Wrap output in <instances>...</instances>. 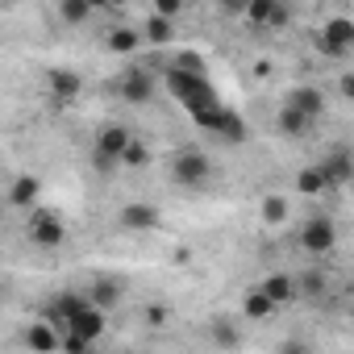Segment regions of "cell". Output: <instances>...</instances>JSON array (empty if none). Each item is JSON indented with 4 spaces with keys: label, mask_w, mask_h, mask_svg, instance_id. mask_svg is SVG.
<instances>
[{
    "label": "cell",
    "mask_w": 354,
    "mask_h": 354,
    "mask_svg": "<svg viewBox=\"0 0 354 354\" xmlns=\"http://www.w3.org/2000/svg\"><path fill=\"white\" fill-rule=\"evenodd\" d=\"M162 84H167V92L180 100L188 113H201V109L221 104V96H217V88L209 84V75L201 80V75H184V71H167V67H162Z\"/></svg>",
    "instance_id": "cell-1"
},
{
    "label": "cell",
    "mask_w": 354,
    "mask_h": 354,
    "mask_svg": "<svg viewBox=\"0 0 354 354\" xmlns=\"http://www.w3.org/2000/svg\"><path fill=\"white\" fill-rule=\"evenodd\" d=\"M171 180L180 184V188H205L209 180H213V158L205 154V150H180L171 158Z\"/></svg>",
    "instance_id": "cell-2"
},
{
    "label": "cell",
    "mask_w": 354,
    "mask_h": 354,
    "mask_svg": "<svg viewBox=\"0 0 354 354\" xmlns=\"http://www.w3.org/2000/svg\"><path fill=\"white\" fill-rule=\"evenodd\" d=\"M26 238H30L38 250H59V246L67 242V225H63V217H59L55 209H38V213H30V221H26Z\"/></svg>",
    "instance_id": "cell-3"
},
{
    "label": "cell",
    "mask_w": 354,
    "mask_h": 354,
    "mask_svg": "<svg viewBox=\"0 0 354 354\" xmlns=\"http://www.w3.org/2000/svg\"><path fill=\"white\" fill-rule=\"evenodd\" d=\"M300 246H304L313 259L333 254V246H337V221H333L329 213H313V217L300 225Z\"/></svg>",
    "instance_id": "cell-4"
},
{
    "label": "cell",
    "mask_w": 354,
    "mask_h": 354,
    "mask_svg": "<svg viewBox=\"0 0 354 354\" xmlns=\"http://www.w3.org/2000/svg\"><path fill=\"white\" fill-rule=\"evenodd\" d=\"M117 96H121V104H133V109L150 104L154 100V71H146L142 63L138 67H125L117 75Z\"/></svg>",
    "instance_id": "cell-5"
},
{
    "label": "cell",
    "mask_w": 354,
    "mask_h": 354,
    "mask_svg": "<svg viewBox=\"0 0 354 354\" xmlns=\"http://www.w3.org/2000/svg\"><path fill=\"white\" fill-rule=\"evenodd\" d=\"M158 225H162V213L150 201H129L117 209V230H125V234H154Z\"/></svg>",
    "instance_id": "cell-6"
},
{
    "label": "cell",
    "mask_w": 354,
    "mask_h": 354,
    "mask_svg": "<svg viewBox=\"0 0 354 354\" xmlns=\"http://www.w3.org/2000/svg\"><path fill=\"white\" fill-rule=\"evenodd\" d=\"M283 104L292 109V113H300V117H308L313 125L325 117V92L317 88V84H296V88H288V96H283Z\"/></svg>",
    "instance_id": "cell-7"
},
{
    "label": "cell",
    "mask_w": 354,
    "mask_h": 354,
    "mask_svg": "<svg viewBox=\"0 0 354 354\" xmlns=\"http://www.w3.org/2000/svg\"><path fill=\"white\" fill-rule=\"evenodd\" d=\"M84 300L96 308V313H104L109 317V308H117L121 300H125V279H113V275H100V279H92L88 283V292H84Z\"/></svg>",
    "instance_id": "cell-8"
},
{
    "label": "cell",
    "mask_w": 354,
    "mask_h": 354,
    "mask_svg": "<svg viewBox=\"0 0 354 354\" xmlns=\"http://www.w3.org/2000/svg\"><path fill=\"white\" fill-rule=\"evenodd\" d=\"M46 88H50V100H55V104H75L80 92H84V80H80V71H71V67H50V71H46Z\"/></svg>",
    "instance_id": "cell-9"
},
{
    "label": "cell",
    "mask_w": 354,
    "mask_h": 354,
    "mask_svg": "<svg viewBox=\"0 0 354 354\" xmlns=\"http://www.w3.org/2000/svg\"><path fill=\"white\" fill-rule=\"evenodd\" d=\"M259 292L271 300V308L279 313V308H292V304H300V296H296V275H288V271H275V275H267L263 283H259Z\"/></svg>",
    "instance_id": "cell-10"
},
{
    "label": "cell",
    "mask_w": 354,
    "mask_h": 354,
    "mask_svg": "<svg viewBox=\"0 0 354 354\" xmlns=\"http://www.w3.org/2000/svg\"><path fill=\"white\" fill-rule=\"evenodd\" d=\"M84 308H88L84 292H59V296H50V304H46L42 321H50V325L63 333V329H67V321H71L75 313H84Z\"/></svg>",
    "instance_id": "cell-11"
},
{
    "label": "cell",
    "mask_w": 354,
    "mask_h": 354,
    "mask_svg": "<svg viewBox=\"0 0 354 354\" xmlns=\"http://www.w3.org/2000/svg\"><path fill=\"white\" fill-rule=\"evenodd\" d=\"M104 329H109V317H104V313H96V308L88 304L84 313H75V317L67 321V329H63V333H71V337H80V342H88V346H96V342L104 337Z\"/></svg>",
    "instance_id": "cell-12"
},
{
    "label": "cell",
    "mask_w": 354,
    "mask_h": 354,
    "mask_svg": "<svg viewBox=\"0 0 354 354\" xmlns=\"http://www.w3.org/2000/svg\"><path fill=\"white\" fill-rule=\"evenodd\" d=\"M317 167L325 171L329 188H346V184H350V175H354V154H350L346 146H337V150H329V154H325Z\"/></svg>",
    "instance_id": "cell-13"
},
{
    "label": "cell",
    "mask_w": 354,
    "mask_h": 354,
    "mask_svg": "<svg viewBox=\"0 0 354 354\" xmlns=\"http://www.w3.org/2000/svg\"><path fill=\"white\" fill-rule=\"evenodd\" d=\"M133 142V129L129 125H117V121H109V125H100L96 129V146L92 150H100V154H109V158H117L121 162V154H125V146Z\"/></svg>",
    "instance_id": "cell-14"
},
{
    "label": "cell",
    "mask_w": 354,
    "mask_h": 354,
    "mask_svg": "<svg viewBox=\"0 0 354 354\" xmlns=\"http://www.w3.org/2000/svg\"><path fill=\"white\" fill-rule=\"evenodd\" d=\"M59 329L50 325V321H34V325H26L21 329V342L34 350V354H59Z\"/></svg>",
    "instance_id": "cell-15"
},
{
    "label": "cell",
    "mask_w": 354,
    "mask_h": 354,
    "mask_svg": "<svg viewBox=\"0 0 354 354\" xmlns=\"http://www.w3.org/2000/svg\"><path fill=\"white\" fill-rule=\"evenodd\" d=\"M296 296H300V300H308V304L329 300V275H325L321 267H308L304 275H296Z\"/></svg>",
    "instance_id": "cell-16"
},
{
    "label": "cell",
    "mask_w": 354,
    "mask_h": 354,
    "mask_svg": "<svg viewBox=\"0 0 354 354\" xmlns=\"http://www.w3.org/2000/svg\"><path fill=\"white\" fill-rule=\"evenodd\" d=\"M275 133H279V138L300 142V138H308V133H313V121H308V117H300V113H292L288 104H279V113H275Z\"/></svg>",
    "instance_id": "cell-17"
},
{
    "label": "cell",
    "mask_w": 354,
    "mask_h": 354,
    "mask_svg": "<svg viewBox=\"0 0 354 354\" xmlns=\"http://www.w3.org/2000/svg\"><path fill=\"white\" fill-rule=\"evenodd\" d=\"M38 196H42V184L34 180V175H17V180L9 184V196H5V201H9L13 209H34Z\"/></svg>",
    "instance_id": "cell-18"
},
{
    "label": "cell",
    "mask_w": 354,
    "mask_h": 354,
    "mask_svg": "<svg viewBox=\"0 0 354 354\" xmlns=\"http://www.w3.org/2000/svg\"><path fill=\"white\" fill-rule=\"evenodd\" d=\"M321 38H329L333 46H342V50L350 55V50H354V17H346V13L329 17V21L321 26Z\"/></svg>",
    "instance_id": "cell-19"
},
{
    "label": "cell",
    "mask_w": 354,
    "mask_h": 354,
    "mask_svg": "<svg viewBox=\"0 0 354 354\" xmlns=\"http://www.w3.org/2000/svg\"><path fill=\"white\" fill-rule=\"evenodd\" d=\"M55 13H59L63 26H88L96 17V5H92V0H59Z\"/></svg>",
    "instance_id": "cell-20"
},
{
    "label": "cell",
    "mask_w": 354,
    "mask_h": 354,
    "mask_svg": "<svg viewBox=\"0 0 354 354\" xmlns=\"http://www.w3.org/2000/svg\"><path fill=\"white\" fill-rule=\"evenodd\" d=\"M296 192H300V196H325V192H333V188H329V180H325V171L313 162V167H300V171H296Z\"/></svg>",
    "instance_id": "cell-21"
},
{
    "label": "cell",
    "mask_w": 354,
    "mask_h": 354,
    "mask_svg": "<svg viewBox=\"0 0 354 354\" xmlns=\"http://www.w3.org/2000/svg\"><path fill=\"white\" fill-rule=\"evenodd\" d=\"M104 46H109L113 55H133V50L142 46V34H138L133 26H113V30L104 34Z\"/></svg>",
    "instance_id": "cell-22"
},
{
    "label": "cell",
    "mask_w": 354,
    "mask_h": 354,
    "mask_svg": "<svg viewBox=\"0 0 354 354\" xmlns=\"http://www.w3.org/2000/svg\"><path fill=\"white\" fill-rule=\"evenodd\" d=\"M221 142H230V146H238V142H246V121L234 113V109H221V117H217V129H213Z\"/></svg>",
    "instance_id": "cell-23"
},
{
    "label": "cell",
    "mask_w": 354,
    "mask_h": 354,
    "mask_svg": "<svg viewBox=\"0 0 354 354\" xmlns=\"http://www.w3.org/2000/svg\"><path fill=\"white\" fill-rule=\"evenodd\" d=\"M259 213H263V221H267L271 230H279V225H288V213H292V205H288V196L271 192V196H263Z\"/></svg>",
    "instance_id": "cell-24"
},
{
    "label": "cell",
    "mask_w": 354,
    "mask_h": 354,
    "mask_svg": "<svg viewBox=\"0 0 354 354\" xmlns=\"http://www.w3.org/2000/svg\"><path fill=\"white\" fill-rule=\"evenodd\" d=\"M138 34H142V42H154V46H167V42H171V38H175V26H171V21H162V17H154V13H150V17H146V21H142V30H138Z\"/></svg>",
    "instance_id": "cell-25"
},
{
    "label": "cell",
    "mask_w": 354,
    "mask_h": 354,
    "mask_svg": "<svg viewBox=\"0 0 354 354\" xmlns=\"http://www.w3.org/2000/svg\"><path fill=\"white\" fill-rule=\"evenodd\" d=\"M167 71H184V75H201L205 80V55H196V50H180L171 63H162Z\"/></svg>",
    "instance_id": "cell-26"
},
{
    "label": "cell",
    "mask_w": 354,
    "mask_h": 354,
    "mask_svg": "<svg viewBox=\"0 0 354 354\" xmlns=\"http://www.w3.org/2000/svg\"><path fill=\"white\" fill-rule=\"evenodd\" d=\"M242 313H246L250 321H267V317H271L275 308H271V300H267V296H263L259 288H250V292L242 296Z\"/></svg>",
    "instance_id": "cell-27"
},
{
    "label": "cell",
    "mask_w": 354,
    "mask_h": 354,
    "mask_svg": "<svg viewBox=\"0 0 354 354\" xmlns=\"http://www.w3.org/2000/svg\"><path fill=\"white\" fill-rule=\"evenodd\" d=\"M213 342H217L221 350H238V346H242V333H238L234 321H213Z\"/></svg>",
    "instance_id": "cell-28"
},
{
    "label": "cell",
    "mask_w": 354,
    "mask_h": 354,
    "mask_svg": "<svg viewBox=\"0 0 354 354\" xmlns=\"http://www.w3.org/2000/svg\"><path fill=\"white\" fill-rule=\"evenodd\" d=\"M271 9H275V0H254V5H246V21L254 26V30H267V21H271Z\"/></svg>",
    "instance_id": "cell-29"
},
{
    "label": "cell",
    "mask_w": 354,
    "mask_h": 354,
    "mask_svg": "<svg viewBox=\"0 0 354 354\" xmlns=\"http://www.w3.org/2000/svg\"><path fill=\"white\" fill-rule=\"evenodd\" d=\"M146 162H150V150H146V146L133 138V142L125 146V154H121V167H133V171H142Z\"/></svg>",
    "instance_id": "cell-30"
},
{
    "label": "cell",
    "mask_w": 354,
    "mask_h": 354,
    "mask_svg": "<svg viewBox=\"0 0 354 354\" xmlns=\"http://www.w3.org/2000/svg\"><path fill=\"white\" fill-rule=\"evenodd\" d=\"M88 167H92L96 175H104V180L121 171V162H117V158H109V154H100V150H92V154H88Z\"/></svg>",
    "instance_id": "cell-31"
},
{
    "label": "cell",
    "mask_w": 354,
    "mask_h": 354,
    "mask_svg": "<svg viewBox=\"0 0 354 354\" xmlns=\"http://www.w3.org/2000/svg\"><path fill=\"white\" fill-rule=\"evenodd\" d=\"M313 50H317L321 59H337V63H342V59H350L342 46H333V42H329V38H321V34H313Z\"/></svg>",
    "instance_id": "cell-32"
},
{
    "label": "cell",
    "mask_w": 354,
    "mask_h": 354,
    "mask_svg": "<svg viewBox=\"0 0 354 354\" xmlns=\"http://www.w3.org/2000/svg\"><path fill=\"white\" fill-rule=\"evenodd\" d=\"M275 354H313V342H304V337H283V342L275 346Z\"/></svg>",
    "instance_id": "cell-33"
},
{
    "label": "cell",
    "mask_w": 354,
    "mask_h": 354,
    "mask_svg": "<svg viewBox=\"0 0 354 354\" xmlns=\"http://www.w3.org/2000/svg\"><path fill=\"white\" fill-rule=\"evenodd\" d=\"M180 13H184L180 0H158V5H154V17H162V21H175Z\"/></svg>",
    "instance_id": "cell-34"
},
{
    "label": "cell",
    "mask_w": 354,
    "mask_h": 354,
    "mask_svg": "<svg viewBox=\"0 0 354 354\" xmlns=\"http://www.w3.org/2000/svg\"><path fill=\"white\" fill-rule=\"evenodd\" d=\"M59 350H63V354H92V346H88V342H80V337H71V333H63V337H59Z\"/></svg>",
    "instance_id": "cell-35"
},
{
    "label": "cell",
    "mask_w": 354,
    "mask_h": 354,
    "mask_svg": "<svg viewBox=\"0 0 354 354\" xmlns=\"http://www.w3.org/2000/svg\"><path fill=\"white\" fill-rule=\"evenodd\" d=\"M279 26H292V9H283V5H275V9H271L267 30H279Z\"/></svg>",
    "instance_id": "cell-36"
},
{
    "label": "cell",
    "mask_w": 354,
    "mask_h": 354,
    "mask_svg": "<svg viewBox=\"0 0 354 354\" xmlns=\"http://www.w3.org/2000/svg\"><path fill=\"white\" fill-rule=\"evenodd\" d=\"M337 92H342V100H350V96H354V75H350V71H342V84H337Z\"/></svg>",
    "instance_id": "cell-37"
},
{
    "label": "cell",
    "mask_w": 354,
    "mask_h": 354,
    "mask_svg": "<svg viewBox=\"0 0 354 354\" xmlns=\"http://www.w3.org/2000/svg\"><path fill=\"white\" fill-rule=\"evenodd\" d=\"M221 13H225V17H242V13H246V5H238V0H225Z\"/></svg>",
    "instance_id": "cell-38"
},
{
    "label": "cell",
    "mask_w": 354,
    "mask_h": 354,
    "mask_svg": "<svg viewBox=\"0 0 354 354\" xmlns=\"http://www.w3.org/2000/svg\"><path fill=\"white\" fill-rule=\"evenodd\" d=\"M162 317H167L162 308H146V321H150V325H162Z\"/></svg>",
    "instance_id": "cell-39"
}]
</instances>
